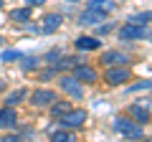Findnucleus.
Returning a JSON list of instances; mask_svg holds the SVG:
<instances>
[{"label":"nucleus","instance_id":"1","mask_svg":"<svg viewBox=\"0 0 152 142\" xmlns=\"http://www.w3.org/2000/svg\"><path fill=\"white\" fill-rule=\"evenodd\" d=\"M114 132H119L122 137H127V140H142V124H137L134 119H127V117H117V119L112 122Z\"/></svg>","mask_w":152,"mask_h":142},{"label":"nucleus","instance_id":"2","mask_svg":"<svg viewBox=\"0 0 152 142\" xmlns=\"http://www.w3.org/2000/svg\"><path fill=\"white\" fill-rule=\"evenodd\" d=\"M119 38L122 41H145L150 38V28L147 26H137V23H124V26L119 28Z\"/></svg>","mask_w":152,"mask_h":142},{"label":"nucleus","instance_id":"3","mask_svg":"<svg viewBox=\"0 0 152 142\" xmlns=\"http://www.w3.org/2000/svg\"><path fill=\"white\" fill-rule=\"evenodd\" d=\"M129 76L132 74H129L127 66H107V71H104V81H107L109 86H122Z\"/></svg>","mask_w":152,"mask_h":142},{"label":"nucleus","instance_id":"4","mask_svg":"<svg viewBox=\"0 0 152 142\" xmlns=\"http://www.w3.org/2000/svg\"><path fill=\"white\" fill-rule=\"evenodd\" d=\"M58 86H61V91H66L71 99H84V86H81V81L71 74V76H58Z\"/></svg>","mask_w":152,"mask_h":142},{"label":"nucleus","instance_id":"5","mask_svg":"<svg viewBox=\"0 0 152 142\" xmlns=\"http://www.w3.org/2000/svg\"><path fill=\"white\" fill-rule=\"evenodd\" d=\"M28 97H31V104L36 109H48L51 104L56 102V91H51V89H36Z\"/></svg>","mask_w":152,"mask_h":142},{"label":"nucleus","instance_id":"6","mask_svg":"<svg viewBox=\"0 0 152 142\" xmlns=\"http://www.w3.org/2000/svg\"><path fill=\"white\" fill-rule=\"evenodd\" d=\"M84 122H86V112L84 109H71L64 117H58V124L66 127V130H79V127H84Z\"/></svg>","mask_w":152,"mask_h":142},{"label":"nucleus","instance_id":"7","mask_svg":"<svg viewBox=\"0 0 152 142\" xmlns=\"http://www.w3.org/2000/svg\"><path fill=\"white\" fill-rule=\"evenodd\" d=\"M74 76L79 79L81 84H94L96 81V69H91V66H86V64H76L74 66Z\"/></svg>","mask_w":152,"mask_h":142},{"label":"nucleus","instance_id":"8","mask_svg":"<svg viewBox=\"0 0 152 142\" xmlns=\"http://www.w3.org/2000/svg\"><path fill=\"white\" fill-rule=\"evenodd\" d=\"M61 23H64V18L58 13H48V15H43V20L38 26V33H53V31L61 28Z\"/></svg>","mask_w":152,"mask_h":142},{"label":"nucleus","instance_id":"9","mask_svg":"<svg viewBox=\"0 0 152 142\" xmlns=\"http://www.w3.org/2000/svg\"><path fill=\"white\" fill-rule=\"evenodd\" d=\"M102 64L104 66H127V64H129V56L122 53V51H104Z\"/></svg>","mask_w":152,"mask_h":142},{"label":"nucleus","instance_id":"10","mask_svg":"<svg viewBox=\"0 0 152 142\" xmlns=\"http://www.w3.org/2000/svg\"><path fill=\"white\" fill-rule=\"evenodd\" d=\"M18 127V114L13 107H3L0 109V130H15Z\"/></svg>","mask_w":152,"mask_h":142},{"label":"nucleus","instance_id":"11","mask_svg":"<svg viewBox=\"0 0 152 142\" xmlns=\"http://www.w3.org/2000/svg\"><path fill=\"white\" fill-rule=\"evenodd\" d=\"M127 112H129V117H132V119L137 122V124H142V127H145L147 122L152 119L150 109H147V107H142V104H132V107H129V109H127Z\"/></svg>","mask_w":152,"mask_h":142},{"label":"nucleus","instance_id":"12","mask_svg":"<svg viewBox=\"0 0 152 142\" xmlns=\"http://www.w3.org/2000/svg\"><path fill=\"white\" fill-rule=\"evenodd\" d=\"M104 18H107V13H102V10H91V8H89V10H84L81 15H79V23H81V26H99Z\"/></svg>","mask_w":152,"mask_h":142},{"label":"nucleus","instance_id":"13","mask_svg":"<svg viewBox=\"0 0 152 142\" xmlns=\"http://www.w3.org/2000/svg\"><path fill=\"white\" fill-rule=\"evenodd\" d=\"M74 46H76L79 51H96L99 46H102V41L94 38V36H79V38L74 41Z\"/></svg>","mask_w":152,"mask_h":142},{"label":"nucleus","instance_id":"14","mask_svg":"<svg viewBox=\"0 0 152 142\" xmlns=\"http://www.w3.org/2000/svg\"><path fill=\"white\" fill-rule=\"evenodd\" d=\"M48 140H51V142H76V137H74V132H71V130L58 127V130H53V132L48 135Z\"/></svg>","mask_w":152,"mask_h":142},{"label":"nucleus","instance_id":"15","mask_svg":"<svg viewBox=\"0 0 152 142\" xmlns=\"http://www.w3.org/2000/svg\"><path fill=\"white\" fill-rule=\"evenodd\" d=\"M26 97H28V89H15V91H10L5 97V107H18Z\"/></svg>","mask_w":152,"mask_h":142},{"label":"nucleus","instance_id":"16","mask_svg":"<svg viewBox=\"0 0 152 142\" xmlns=\"http://www.w3.org/2000/svg\"><path fill=\"white\" fill-rule=\"evenodd\" d=\"M127 23H137V26H150L152 23V10H145V13H132L127 18Z\"/></svg>","mask_w":152,"mask_h":142},{"label":"nucleus","instance_id":"17","mask_svg":"<svg viewBox=\"0 0 152 142\" xmlns=\"http://www.w3.org/2000/svg\"><path fill=\"white\" fill-rule=\"evenodd\" d=\"M48 109H51V114H53L56 119H58V117H64L66 112H71V104H69V102H64V99H61V102L56 99V102L48 107Z\"/></svg>","mask_w":152,"mask_h":142},{"label":"nucleus","instance_id":"18","mask_svg":"<svg viewBox=\"0 0 152 142\" xmlns=\"http://www.w3.org/2000/svg\"><path fill=\"white\" fill-rule=\"evenodd\" d=\"M89 8H91V10H102V13H109V10H114V3L112 0H91V3H89Z\"/></svg>","mask_w":152,"mask_h":142},{"label":"nucleus","instance_id":"19","mask_svg":"<svg viewBox=\"0 0 152 142\" xmlns=\"http://www.w3.org/2000/svg\"><path fill=\"white\" fill-rule=\"evenodd\" d=\"M28 18H31V10H28V8H23V10L18 8V10L10 13V20H15V23H26Z\"/></svg>","mask_w":152,"mask_h":142},{"label":"nucleus","instance_id":"20","mask_svg":"<svg viewBox=\"0 0 152 142\" xmlns=\"http://www.w3.org/2000/svg\"><path fill=\"white\" fill-rule=\"evenodd\" d=\"M0 59H3V61H18V59H23V53H20V51H3Z\"/></svg>","mask_w":152,"mask_h":142},{"label":"nucleus","instance_id":"21","mask_svg":"<svg viewBox=\"0 0 152 142\" xmlns=\"http://www.w3.org/2000/svg\"><path fill=\"white\" fill-rule=\"evenodd\" d=\"M23 59H26V61H23V69H26V71L36 69V64H38V59H36V56H23Z\"/></svg>","mask_w":152,"mask_h":142},{"label":"nucleus","instance_id":"22","mask_svg":"<svg viewBox=\"0 0 152 142\" xmlns=\"http://www.w3.org/2000/svg\"><path fill=\"white\" fill-rule=\"evenodd\" d=\"M142 89H152V81L147 79V81H137L134 86H129V91H142Z\"/></svg>","mask_w":152,"mask_h":142},{"label":"nucleus","instance_id":"23","mask_svg":"<svg viewBox=\"0 0 152 142\" xmlns=\"http://www.w3.org/2000/svg\"><path fill=\"white\" fill-rule=\"evenodd\" d=\"M96 31H99V36H107V33L112 31V23H107V26H102V23H99V28H96Z\"/></svg>","mask_w":152,"mask_h":142},{"label":"nucleus","instance_id":"24","mask_svg":"<svg viewBox=\"0 0 152 142\" xmlns=\"http://www.w3.org/2000/svg\"><path fill=\"white\" fill-rule=\"evenodd\" d=\"M53 74H56V69H48V71H43V74H41V81H48V79H53Z\"/></svg>","mask_w":152,"mask_h":142},{"label":"nucleus","instance_id":"25","mask_svg":"<svg viewBox=\"0 0 152 142\" xmlns=\"http://www.w3.org/2000/svg\"><path fill=\"white\" fill-rule=\"evenodd\" d=\"M0 142H20V137H15V135H5Z\"/></svg>","mask_w":152,"mask_h":142},{"label":"nucleus","instance_id":"26","mask_svg":"<svg viewBox=\"0 0 152 142\" xmlns=\"http://www.w3.org/2000/svg\"><path fill=\"white\" fill-rule=\"evenodd\" d=\"M26 3H28V5H41V8L46 5V0H26Z\"/></svg>","mask_w":152,"mask_h":142},{"label":"nucleus","instance_id":"27","mask_svg":"<svg viewBox=\"0 0 152 142\" xmlns=\"http://www.w3.org/2000/svg\"><path fill=\"white\" fill-rule=\"evenodd\" d=\"M140 142H152V140H145V137H142V140H140Z\"/></svg>","mask_w":152,"mask_h":142},{"label":"nucleus","instance_id":"28","mask_svg":"<svg viewBox=\"0 0 152 142\" xmlns=\"http://www.w3.org/2000/svg\"><path fill=\"white\" fill-rule=\"evenodd\" d=\"M69 3H79V0H69Z\"/></svg>","mask_w":152,"mask_h":142},{"label":"nucleus","instance_id":"29","mask_svg":"<svg viewBox=\"0 0 152 142\" xmlns=\"http://www.w3.org/2000/svg\"><path fill=\"white\" fill-rule=\"evenodd\" d=\"M0 8H3V0H0Z\"/></svg>","mask_w":152,"mask_h":142},{"label":"nucleus","instance_id":"30","mask_svg":"<svg viewBox=\"0 0 152 142\" xmlns=\"http://www.w3.org/2000/svg\"><path fill=\"white\" fill-rule=\"evenodd\" d=\"M0 89H3V81H0Z\"/></svg>","mask_w":152,"mask_h":142},{"label":"nucleus","instance_id":"31","mask_svg":"<svg viewBox=\"0 0 152 142\" xmlns=\"http://www.w3.org/2000/svg\"><path fill=\"white\" fill-rule=\"evenodd\" d=\"M0 43H3V38H0Z\"/></svg>","mask_w":152,"mask_h":142}]
</instances>
